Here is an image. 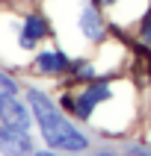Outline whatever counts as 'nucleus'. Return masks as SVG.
Here are the masks:
<instances>
[{
  "label": "nucleus",
  "mask_w": 151,
  "mask_h": 156,
  "mask_svg": "<svg viewBox=\"0 0 151 156\" xmlns=\"http://www.w3.org/2000/svg\"><path fill=\"white\" fill-rule=\"evenodd\" d=\"M27 103L36 115V124H39L47 147L62 150V153H86L92 147V139L83 130H77V124L59 109V103H53V97L47 91L27 86Z\"/></svg>",
  "instance_id": "obj_1"
},
{
  "label": "nucleus",
  "mask_w": 151,
  "mask_h": 156,
  "mask_svg": "<svg viewBox=\"0 0 151 156\" xmlns=\"http://www.w3.org/2000/svg\"><path fill=\"white\" fill-rule=\"evenodd\" d=\"M0 124L3 127H15V130H27L33 127V115H30V103L18 100L12 91H0Z\"/></svg>",
  "instance_id": "obj_2"
},
{
  "label": "nucleus",
  "mask_w": 151,
  "mask_h": 156,
  "mask_svg": "<svg viewBox=\"0 0 151 156\" xmlns=\"http://www.w3.org/2000/svg\"><path fill=\"white\" fill-rule=\"evenodd\" d=\"M77 30H80V35H83L86 41H92V44H101L107 38V21H104L101 6H98L95 0H89V3L80 6V12H77Z\"/></svg>",
  "instance_id": "obj_3"
},
{
  "label": "nucleus",
  "mask_w": 151,
  "mask_h": 156,
  "mask_svg": "<svg viewBox=\"0 0 151 156\" xmlns=\"http://www.w3.org/2000/svg\"><path fill=\"white\" fill-rule=\"evenodd\" d=\"M51 38V24H47V18L33 9V12H24L21 15V47L27 53L36 50V44L39 41H47Z\"/></svg>",
  "instance_id": "obj_4"
},
{
  "label": "nucleus",
  "mask_w": 151,
  "mask_h": 156,
  "mask_svg": "<svg viewBox=\"0 0 151 156\" xmlns=\"http://www.w3.org/2000/svg\"><path fill=\"white\" fill-rule=\"evenodd\" d=\"M33 71L44 74V77H62V74H68L71 68V56L62 47H47V50H39L33 56Z\"/></svg>",
  "instance_id": "obj_5"
},
{
  "label": "nucleus",
  "mask_w": 151,
  "mask_h": 156,
  "mask_svg": "<svg viewBox=\"0 0 151 156\" xmlns=\"http://www.w3.org/2000/svg\"><path fill=\"white\" fill-rule=\"evenodd\" d=\"M0 153L3 156H33L36 144L27 130H15V127L0 124Z\"/></svg>",
  "instance_id": "obj_6"
},
{
  "label": "nucleus",
  "mask_w": 151,
  "mask_h": 156,
  "mask_svg": "<svg viewBox=\"0 0 151 156\" xmlns=\"http://www.w3.org/2000/svg\"><path fill=\"white\" fill-rule=\"evenodd\" d=\"M136 33H139L142 44H148V47H151V6L145 9L142 15H139V24H136Z\"/></svg>",
  "instance_id": "obj_7"
},
{
  "label": "nucleus",
  "mask_w": 151,
  "mask_h": 156,
  "mask_svg": "<svg viewBox=\"0 0 151 156\" xmlns=\"http://www.w3.org/2000/svg\"><path fill=\"white\" fill-rule=\"evenodd\" d=\"M0 91H12V94H18V83L12 74H6V71H0Z\"/></svg>",
  "instance_id": "obj_8"
},
{
  "label": "nucleus",
  "mask_w": 151,
  "mask_h": 156,
  "mask_svg": "<svg viewBox=\"0 0 151 156\" xmlns=\"http://www.w3.org/2000/svg\"><path fill=\"white\" fill-rule=\"evenodd\" d=\"M124 153H127V156H151V150H142V147H127Z\"/></svg>",
  "instance_id": "obj_9"
},
{
  "label": "nucleus",
  "mask_w": 151,
  "mask_h": 156,
  "mask_svg": "<svg viewBox=\"0 0 151 156\" xmlns=\"http://www.w3.org/2000/svg\"><path fill=\"white\" fill-rule=\"evenodd\" d=\"M33 156H62V150H59V153H56V150H53V147H47V150H36Z\"/></svg>",
  "instance_id": "obj_10"
},
{
  "label": "nucleus",
  "mask_w": 151,
  "mask_h": 156,
  "mask_svg": "<svg viewBox=\"0 0 151 156\" xmlns=\"http://www.w3.org/2000/svg\"><path fill=\"white\" fill-rule=\"evenodd\" d=\"M95 3H98V6H101V9H107V6H115L119 0H95Z\"/></svg>",
  "instance_id": "obj_11"
}]
</instances>
